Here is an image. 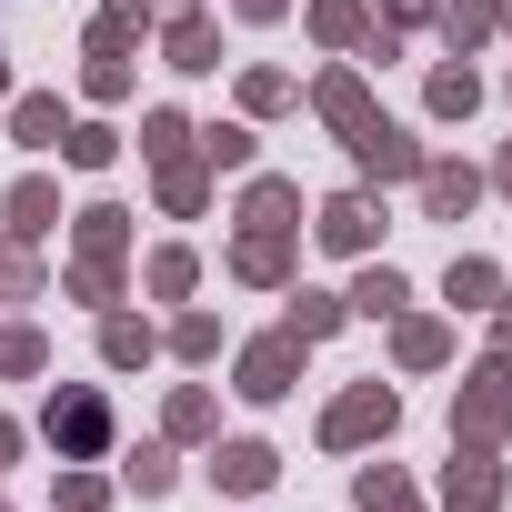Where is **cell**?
Here are the masks:
<instances>
[{"instance_id":"d4e9b609","label":"cell","mask_w":512,"mask_h":512,"mask_svg":"<svg viewBox=\"0 0 512 512\" xmlns=\"http://www.w3.org/2000/svg\"><path fill=\"white\" fill-rule=\"evenodd\" d=\"M392 352H402V372H432L452 342H442V322H402V332H392Z\"/></svg>"},{"instance_id":"ba28073f","label":"cell","mask_w":512,"mask_h":512,"mask_svg":"<svg viewBox=\"0 0 512 512\" xmlns=\"http://www.w3.org/2000/svg\"><path fill=\"white\" fill-rule=\"evenodd\" d=\"M231 272H241V282H292V231L251 221V231L231 241Z\"/></svg>"},{"instance_id":"52a82bcc","label":"cell","mask_w":512,"mask_h":512,"mask_svg":"<svg viewBox=\"0 0 512 512\" xmlns=\"http://www.w3.org/2000/svg\"><path fill=\"white\" fill-rule=\"evenodd\" d=\"M272 472H282L272 442H221V452H211V492H241V502H251V492H272Z\"/></svg>"},{"instance_id":"f546056e","label":"cell","mask_w":512,"mask_h":512,"mask_svg":"<svg viewBox=\"0 0 512 512\" xmlns=\"http://www.w3.org/2000/svg\"><path fill=\"white\" fill-rule=\"evenodd\" d=\"M452 302H462V312L502 302V272H492V262H452Z\"/></svg>"},{"instance_id":"4fadbf2b","label":"cell","mask_w":512,"mask_h":512,"mask_svg":"<svg viewBox=\"0 0 512 512\" xmlns=\"http://www.w3.org/2000/svg\"><path fill=\"white\" fill-rule=\"evenodd\" d=\"M41 231H61V191L51 181H21L11 191V241H41Z\"/></svg>"},{"instance_id":"ee69618b","label":"cell","mask_w":512,"mask_h":512,"mask_svg":"<svg viewBox=\"0 0 512 512\" xmlns=\"http://www.w3.org/2000/svg\"><path fill=\"white\" fill-rule=\"evenodd\" d=\"M151 11H191V0H151Z\"/></svg>"},{"instance_id":"9a60e30c","label":"cell","mask_w":512,"mask_h":512,"mask_svg":"<svg viewBox=\"0 0 512 512\" xmlns=\"http://www.w3.org/2000/svg\"><path fill=\"white\" fill-rule=\"evenodd\" d=\"M171 71H221V31L181 11V21H171Z\"/></svg>"},{"instance_id":"d6986e66","label":"cell","mask_w":512,"mask_h":512,"mask_svg":"<svg viewBox=\"0 0 512 512\" xmlns=\"http://www.w3.org/2000/svg\"><path fill=\"white\" fill-rule=\"evenodd\" d=\"M352 502H362V512H422V502H412V482H402L392 462H372V472L352 482Z\"/></svg>"},{"instance_id":"4316f807","label":"cell","mask_w":512,"mask_h":512,"mask_svg":"<svg viewBox=\"0 0 512 512\" xmlns=\"http://www.w3.org/2000/svg\"><path fill=\"white\" fill-rule=\"evenodd\" d=\"M191 282H201V262H191L181 241H171V251H151V292H161V302H181Z\"/></svg>"},{"instance_id":"c3c4849f","label":"cell","mask_w":512,"mask_h":512,"mask_svg":"<svg viewBox=\"0 0 512 512\" xmlns=\"http://www.w3.org/2000/svg\"><path fill=\"white\" fill-rule=\"evenodd\" d=\"M502 21H512V0H502Z\"/></svg>"},{"instance_id":"d590c367","label":"cell","mask_w":512,"mask_h":512,"mask_svg":"<svg viewBox=\"0 0 512 512\" xmlns=\"http://www.w3.org/2000/svg\"><path fill=\"white\" fill-rule=\"evenodd\" d=\"M131 482H141V502H161V492H171V452L141 442V452H131Z\"/></svg>"},{"instance_id":"83f0119b","label":"cell","mask_w":512,"mask_h":512,"mask_svg":"<svg viewBox=\"0 0 512 512\" xmlns=\"http://www.w3.org/2000/svg\"><path fill=\"white\" fill-rule=\"evenodd\" d=\"M41 362H51V342H41L31 322H11V332H0V372H11V382H21V372H41Z\"/></svg>"},{"instance_id":"ab89813d","label":"cell","mask_w":512,"mask_h":512,"mask_svg":"<svg viewBox=\"0 0 512 512\" xmlns=\"http://www.w3.org/2000/svg\"><path fill=\"white\" fill-rule=\"evenodd\" d=\"M131 91V61H91V101H121Z\"/></svg>"},{"instance_id":"d6a6232c","label":"cell","mask_w":512,"mask_h":512,"mask_svg":"<svg viewBox=\"0 0 512 512\" xmlns=\"http://www.w3.org/2000/svg\"><path fill=\"white\" fill-rule=\"evenodd\" d=\"M201 161L211 171H251V131H201Z\"/></svg>"},{"instance_id":"277c9868","label":"cell","mask_w":512,"mask_h":512,"mask_svg":"<svg viewBox=\"0 0 512 512\" xmlns=\"http://www.w3.org/2000/svg\"><path fill=\"white\" fill-rule=\"evenodd\" d=\"M302 352H312L302 332H272V342H251V352H241V402H282V392L302 382Z\"/></svg>"},{"instance_id":"f35d334b","label":"cell","mask_w":512,"mask_h":512,"mask_svg":"<svg viewBox=\"0 0 512 512\" xmlns=\"http://www.w3.org/2000/svg\"><path fill=\"white\" fill-rule=\"evenodd\" d=\"M282 101H292L282 71H251V81H241V111H282Z\"/></svg>"},{"instance_id":"9c48e42d","label":"cell","mask_w":512,"mask_h":512,"mask_svg":"<svg viewBox=\"0 0 512 512\" xmlns=\"http://www.w3.org/2000/svg\"><path fill=\"white\" fill-rule=\"evenodd\" d=\"M472 201H482V171L472 161H422V211L432 221H462Z\"/></svg>"},{"instance_id":"74e56055","label":"cell","mask_w":512,"mask_h":512,"mask_svg":"<svg viewBox=\"0 0 512 512\" xmlns=\"http://www.w3.org/2000/svg\"><path fill=\"white\" fill-rule=\"evenodd\" d=\"M71 292H81V302H111V292H121V272H111V262H91V251H81V262H71Z\"/></svg>"},{"instance_id":"8992f818","label":"cell","mask_w":512,"mask_h":512,"mask_svg":"<svg viewBox=\"0 0 512 512\" xmlns=\"http://www.w3.org/2000/svg\"><path fill=\"white\" fill-rule=\"evenodd\" d=\"M442 502H452V512H502V472H492V442H452Z\"/></svg>"},{"instance_id":"5bb4252c","label":"cell","mask_w":512,"mask_h":512,"mask_svg":"<svg viewBox=\"0 0 512 512\" xmlns=\"http://www.w3.org/2000/svg\"><path fill=\"white\" fill-rule=\"evenodd\" d=\"M121 241H131V211L121 201H91L81 211V251H91V262H121Z\"/></svg>"},{"instance_id":"7bdbcfd3","label":"cell","mask_w":512,"mask_h":512,"mask_svg":"<svg viewBox=\"0 0 512 512\" xmlns=\"http://www.w3.org/2000/svg\"><path fill=\"white\" fill-rule=\"evenodd\" d=\"M11 452H21V422H0V462H11Z\"/></svg>"},{"instance_id":"60d3db41","label":"cell","mask_w":512,"mask_h":512,"mask_svg":"<svg viewBox=\"0 0 512 512\" xmlns=\"http://www.w3.org/2000/svg\"><path fill=\"white\" fill-rule=\"evenodd\" d=\"M231 11H241V21H282L292 0H231Z\"/></svg>"},{"instance_id":"e0dca14e","label":"cell","mask_w":512,"mask_h":512,"mask_svg":"<svg viewBox=\"0 0 512 512\" xmlns=\"http://www.w3.org/2000/svg\"><path fill=\"white\" fill-rule=\"evenodd\" d=\"M442 41H452V61H472V51L492 41V0H452V11H442Z\"/></svg>"},{"instance_id":"836d02e7","label":"cell","mask_w":512,"mask_h":512,"mask_svg":"<svg viewBox=\"0 0 512 512\" xmlns=\"http://www.w3.org/2000/svg\"><path fill=\"white\" fill-rule=\"evenodd\" d=\"M171 352H181V362H211V352H221V322H211V312H191V322L171 332Z\"/></svg>"},{"instance_id":"f1b7e54d","label":"cell","mask_w":512,"mask_h":512,"mask_svg":"<svg viewBox=\"0 0 512 512\" xmlns=\"http://www.w3.org/2000/svg\"><path fill=\"white\" fill-rule=\"evenodd\" d=\"M141 151H151V161H181V151H191V121H181V111H151V121H141Z\"/></svg>"},{"instance_id":"2e32d148","label":"cell","mask_w":512,"mask_h":512,"mask_svg":"<svg viewBox=\"0 0 512 512\" xmlns=\"http://www.w3.org/2000/svg\"><path fill=\"white\" fill-rule=\"evenodd\" d=\"M11 131H21L31 151H61V131H71V121H61V101H51V91H31V101H11Z\"/></svg>"},{"instance_id":"1f68e13d","label":"cell","mask_w":512,"mask_h":512,"mask_svg":"<svg viewBox=\"0 0 512 512\" xmlns=\"http://www.w3.org/2000/svg\"><path fill=\"white\" fill-rule=\"evenodd\" d=\"M61 151H71V161H81V171H101V161H111V151H121V141H111V131H101V121H81V131H61Z\"/></svg>"},{"instance_id":"ac0fdd59","label":"cell","mask_w":512,"mask_h":512,"mask_svg":"<svg viewBox=\"0 0 512 512\" xmlns=\"http://www.w3.org/2000/svg\"><path fill=\"white\" fill-rule=\"evenodd\" d=\"M101 362H111V372H131V362H151V322H131V312H111V322H101Z\"/></svg>"},{"instance_id":"603a6c76","label":"cell","mask_w":512,"mask_h":512,"mask_svg":"<svg viewBox=\"0 0 512 512\" xmlns=\"http://www.w3.org/2000/svg\"><path fill=\"white\" fill-rule=\"evenodd\" d=\"M342 312H352V302H332V292H292V322H282V332L322 342V332H342Z\"/></svg>"},{"instance_id":"484cf974","label":"cell","mask_w":512,"mask_h":512,"mask_svg":"<svg viewBox=\"0 0 512 512\" xmlns=\"http://www.w3.org/2000/svg\"><path fill=\"white\" fill-rule=\"evenodd\" d=\"M292 211H302V191H292V181H251V221H272V231H302Z\"/></svg>"},{"instance_id":"6da1fadb","label":"cell","mask_w":512,"mask_h":512,"mask_svg":"<svg viewBox=\"0 0 512 512\" xmlns=\"http://www.w3.org/2000/svg\"><path fill=\"white\" fill-rule=\"evenodd\" d=\"M41 432H51L61 462H101V452H111V402H101L91 382H61L51 412H41Z\"/></svg>"},{"instance_id":"5b68a950","label":"cell","mask_w":512,"mask_h":512,"mask_svg":"<svg viewBox=\"0 0 512 512\" xmlns=\"http://www.w3.org/2000/svg\"><path fill=\"white\" fill-rule=\"evenodd\" d=\"M352 161H362L372 181H422V141H412L402 121H382V111L352 131Z\"/></svg>"},{"instance_id":"7a4b0ae2","label":"cell","mask_w":512,"mask_h":512,"mask_svg":"<svg viewBox=\"0 0 512 512\" xmlns=\"http://www.w3.org/2000/svg\"><path fill=\"white\" fill-rule=\"evenodd\" d=\"M502 432H512V352H492L452 392V442H502Z\"/></svg>"},{"instance_id":"bcb514c9","label":"cell","mask_w":512,"mask_h":512,"mask_svg":"<svg viewBox=\"0 0 512 512\" xmlns=\"http://www.w3.org/2000/svg\"><path fill=\"white\" fill-rule=\"evenodd\" d=\"M502 191H512V151H502Z\"/></svg>"},{"instance_id":"30bf717a","label":"cell","mask_w":512,"mask_h":512,"mask_svg":"<svg viewBox=\"0 0 512 512\" xmlns=\"http://www.w3.org/2000/svg\"><path fill=\"white\" fill-rule=\"evenodd\" d=\"M312 111H322L342 141H352V131L372 121V91H362V71H322V81H312Z\"/></svg>"},{"instance_id":"b9f144b4","label":"cell","mask_w":512,"mask_h":512,"mask_svg":"<svg viewBox=\"0 0 512 512\" xmlns=\"http://www.w3.org/2000/svg\"><path fill=\"white\" fill-rule=\"evenodd\" d=\"M382 11H392V21L412 31V21H432V0H382Z\"/></svg>"},{"instance_id":"44dd1931","label":"cell","mask_w":512,"mask_h":512,"mask_svg":"<svg viewBox=\"0 0 512 512\" xmlns=\"http://www.w3.org/2000/svg\"><path fill=\"white\" fill-rule=\"evenodd\" d=\"M131 41H141V11H121V0H111V11L91 21V61H131Z\"/></svg>"},{"instance_id":"7c38bea8","label":"cell","mask_w":512,"mask_h":512,"mask_svg":"<svg viewBox=\"0 0 512 512\" xmlns=\"http://www.w3.org/2000/svg\"><path fill=\"white\" fill-rule=\"evenodd\" d=\"M472 111H482L472 61H442V71H432V121H472Z\"/></svg>"},{"instance_id":"ffe728a7","label":"cell","mask_w":512,"mask_h":512,"mask_svg":"<svg viewBox=\"0 0 512 512\" xmlns=\"http://www.w3.org/2000/svg\"><path fill=\"white\" fill-rule=\"evenodd\" d=\"M372 21H362V0H312V41H332V51H352Z\"/></svg>"},{"instance_id":"cb8c5ba5","label":"cell","mask_w":512,"mask_h":512,"mask_svg":"<svg viewBox=\"0 0 512 512\" xmlns=\"http://www.w3.org/2000/svg\"><path fill=\"white\" fill-rule=\"evenodd\" d=\"M0 302H41V262H31V241H0Z\"/></svg>"},{"instance_id":"7402d4cb","label":"cell","mask_w":512,"mask_h":512,"mask_svg":"<svg viewBox=\"0 0 512 512\" xmlns=\"http://www.w3.org/2000/svg\"><path fill=\"white\" fill-rule=\"evenodd\" d=\"M402 302H412V282H402L392 262H382V272H362V292H352V312H372V322H392Z\"/></svg>"},{"instance_id":"f6af8a7d","label":"cell","mask_w":512,"mask_h":512,"mask_svg":"<svg viewBox=\"0 0 512 512\" xmlns=\"http://www.w3.org/2000/svg\"><path fill=\"white\" fill-rule=\"evenodd\" d=\"M502 352H512V312H502Z\"/></svg>"},{"instance_id":"4dcf8cb0","label":"cell","mask_w":512,"mask_h":512,"mask_svg":"<svg viewBox=\"0 0 512 512\" xmlns=\"http://www.w3.org/2000/svg\"><path fill=\"white\" fill-rule=\"evenodd\" d=\"M161 201H171V211H201V201H211V181H201L191 161H161Z\"/></svg>"},{"instance_id":"7dc6e473","label":"cell","mask_w":512,"mask_h":512,"mask_svg":"<svg viewBox=\"0 0 512 512\" xmlns=\"http://www.w3.org/2000/svg\"><path fill=\"white\" fill-rule=\"evenodd\" d=\"M0 101H11V71H0Z\"/></svg>"},{"instance_id":"8fae6325","label":"cell","mask_w":512,"mask_h":512,"mask_svg":"<svg viewBox=\"0 0 512 512\" xmlns=\"http://www.w3.org/2000/svg\"><path fill=\"white\" fill-rule=\"evenodd\" d=\"M372 231H382V221H372V201H362V191L322 201V241H332V251H372Z\"/></svg>"},{"instance_id":"e575fe53","label":"cell","mask_w":512,"mask_h":512,"mask_svg":"<svg viewBox=\"0 0 512 512\" xmlns=\"http://www.w3.org/2000/svg\"><path fill=\"white\" fill-rule=\"evenodd\" d=\"M211 432V392H171V442H201Z\"/></svg>"},{"instance_id":"8d00e7d4","label":"cell","mask_w":512,"mask_h":512,"mask_svg":"<svg viewBox=\"0 0 512 512\" xmlns=\"http://www.w3.org/2000/svg\"><path fill=\"white\" fill-rule=\"evenodd\" d=\"M101 502H111V482H101L91 462H81V472H61V512H101Z\"/></svg>"},{"instance_id":"3957f363","label":"cell","mask_w":512,"mask_h":512,"mask_svg":"<svg viewBox=\"0 0 512 512\" xmlns=\"http://www.w3.org/2000/svg\"><path fill=\"white\" fill-rule=\"evenodd\" d=\"M392 422H402V392H392V382H352V392L322 412V442H332V452H352V442H392Z\"/></svg>"}]
</instances>
